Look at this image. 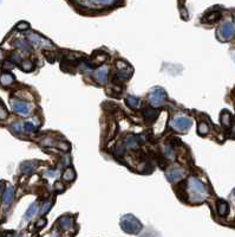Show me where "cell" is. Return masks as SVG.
<instances>
[{"instance_id":"6da1fadb","label":"cell","mask_w":235,"mask_h":237,"mask_svg":"<svg viewBox=\"0 0 235 237\" xmlns=\"http://www.w3.org/2000/svg\"><path fill=\"white\" fill-rule=\"evenodd\" d=\"M188 191L193 195L191 199L195 201H203V196L206 195V186L201 180L196 179L194 177H190L188 179Z\"/></svg>"},{"instance_id":"7a4b0ae2","label":"cell","mask_w":235,"mask_h":237,"mask_svg":"<svg viewBox=\"0 0 235 237\" xmlns=\"http://www.w3.org/2000/svg\"><path fill=\"white\" fill-rule=\"evenodd\" d=\"M121 226L125 232L128 234H137L142 229L141 223L137 220L136 217L131 215H125L121 220Z\"/></svg>"},{"instance_id":"3957f363","label":"cell","mask_w":235,"mask_h":237,"mask_svg":"<svg viewBox=\"0 0 235 237\" xmlns=\"http://www.w3.org/2000/svg\"><path fill=\"white\" fill-rule=\"evenodd\" d=\"M170 126L177 132L186 133L191 127V120L188 118H184V116H177V118H174L171 120Z\"/></svg>"},{"instance_id":"277c9868","label":"cell","mask_w":235,"mask_h":237,"mask_svg":"<svg viewBox=\"0 0 235 237\" xmlns=\"http://www.w3.org/2000/svg\"><path fill=\"white\" fill-rule=\"evenodd\" d=\"M165 100V93L163 89L161 88H155L151 90V93L149 95V102L153 107H159L161 106Z\"/></svg>"},{"instance_id":"5b68a950","label":"cell","mask_w":235,"mask_h":237,"mask_svg":"<svg viewBox=\"0 0 235 237\" xmlns=\"http://www.w3.org/2000/svg\"><path fill=\"white\" fill-rule=\"evenodd\" d=\"M235 32V26L230 22H226L221 25L220 27V36L222 37V39L227 41V39H230L233 35Z\"/></svg>"},{"instance_id":"8992f818","label":"cell","mask_w":235,"mask_h":237,"mask_svg":"<svg viewBox=\"0 0 235 237\" xmlns=\"http://www.w3.org/2000/svg\"><path fill=\"white\" fill-rule=\"evenodd\" d=\"M12 109L19 115H27L30 113V106L23 101H12Z\"/></svg>"},{"instance_id":"52a82bcc","label":"cell","mask_w":235,"mask_h":237,"mask_svg":"<svg viewBox=\"0 0 235 237\" xmlns=\"http://www.w3.org/2000/svg\"><path fill=\"white\" fill-rule=\"evenodd\" d=\"M29 39L35 45H37V46H39V47H43V46H48V45H51V43L48 41H46V39H44L41 36L39 35H37V33H33V32H31L29 35Z\"/></svg>"},{"instance_id":"ba28073f","label":"cell","mask_w":235,"mask_h":237,"mask_svg":"<svg viewBox=\"0 0 235 237\" xmlns=\"http://www.w3.org/2000/svg\"><path fill=\"white\" fill-rule=\"evenodd\" d=\"M94 78L100 84H105L108 82V68L102 66L99 69H97L96 72H94Z\"/></svg>"},{"instance_id":"9c48e42d","label":"cell","mask_w":235,"mask_h":237,"mask_svg":"<svg viewBox=\"0 0 235 237\" xmlns=\"http://www.w3.org/2000/svg\"><path fill=\"white\" fill-rule=\"evenodd\" d=\"M165 176H167V178H168L169 181L175 183V181H178V180L182 179L183 173H182V171L178 170V168H171V170H169V171H167Z\"/></svg>"},{"instance_id":"30bf717a","label":"cell","mask_w":235,"mask_h":237,"mask_svg":"<svg viewBox=\"0 0 235 237\" xmlns=\"http://www.w3.org/2000/svg\"><path fill=\"white\" fill-rule=\"evenodd\" d=\"M142 139H143V138L140 135H129L125 139V146H127V148H129V149H135V148H137V146L140 145Z\"/></svg>"},{"instance_id":"8fae6325","label":"cell","mask_w":235,"mask_h":237,"mask_svg":"<svg viewBox=\"0 0 235 237\" xmlns=\"http://www.w3.org/2000/svg\"><path fill=\"white\" fill-rule=\"evenodd\" d=\"M35 167V162H32V161H25V162H23V164L20 165V171H21V173H24V174H30V173L33 172Z\"/></svg>"},{"instance_id":"7c38bea8","label":"cell","mask_w":235,"mask_h":237,"mask_svg":"<svg viewBox=\"0 0 235 237\" xmlns=\"http://www.w3.org/2000/svg\"><path fill=\"white\" fill-rule=\"evenodd\" d=\"M13 201V189L12 187H7L2 195V203L5 205H10Z\"/></svg>"},{"instance_id":"4fadbf2b","label":"cell","mask_w":235,"mask_h":237,"mask_svg":"<svg viewBox=\"0 0 235 237\" xmlns=\"http://www.w3.org/2000/svg\"><path fill=\"white\" fill-rule=\"evenodd\" d=\"M14 81V77L12 76L11 74H2L0 75V83L4 85V87H7V85H11L12 83Z\"/></svg>"},{"instance_id":"5bb4252c","label":"cell","mask_w":235,"mask_h":237,"mask_svg":"<svg viewBox=\"0 0 235 237\" xmlns=\"http://www.w3.org/2000/svg\"><path fill=\"white\" fill-rule=\"evenodd\" d=\"M35 211H37V203H32V204L30 205L29 209H27V211H26V213H25L24 218L26 219V220L31 219L32 217H33V216H35Z\"/></svg>"},{"instance_id":"9a60e30c","label":"cell","mask_w":235,"mask_h":237,"mask_svg":"<svg viewBox=\"0 0 235 237\" xmlns=\"http://www.w3.org/2000/svg\"><path fill=\"white\" fill-rule=\"evenodd\" d=\"M59 224H60V226H62L63 230H67L71 225V218L70 217H67V216H64V217L60 218Z\"/></svg>"},{"instance_id":"2e32d148","label":"cell","mask_w":235,"mask_h":237,"mask_svg":"<svg viewBox=\"0 0 235 237\" xmlns=\"http://www.w3.org/2000/svg\"><path fill=\"white\" fill-rule=\"evenodd\" d=\"M227 212H228V204L224 201H219V213L221 216H224Z\"/></svg>"},{"instance_id":"e0dca14e","label":"cell","mask_w":235,"mask_h":237,"mask_svg":"<svg viewBox=\"0 0 235 237\" xmlns=\"http://www.w3.org/2000/svg\"><path fill=\"white\" fill-rule=\"evenodd\" d=\"M75 177H76V173H75V171L72 168H67L64 172V174H63V178H64L65 180H69V181H72L75 179Z\"/></svg>"},{"instance_id":"ac0fdd59","label":"cell","mask_w":235,"mask_h":237,"mask_svg":"<svg viewBox=\"0 0 235 237\" xmlns=\"http://www.w3.org/2000/svg\"><path fill=\"white\" fill-rule=\"evenodd\" d=\"M138 99L137 97H134V96H128L127 97V104L130 107V108H137L138 107Z\"/></svg>"},{"instance_id":"d6986e66","label":"cell","mask_w":235,"mask_h":237,"mask_svg":"<svg viewBox=\"0 0 235 237\" xmlns=\"http://www.w3.org/2000/svg\"><path fill=\"white\" fill-rule=\"evenodd\" d=\"M16 45H17L19 49H21V50H24V51H29L30 50V46H29V44L26 43L25 41H16Z\"/></svg>"},{"instance_id":"ffe728a7","label":"cell","mask_w":235,"mask_h":237,"mask_svg":"<svg viewBox=\"0 0 235 237\" xmlns=\"http://www.w3.org/2000/svg\"><path fill=\"white\" fill-rule=\"evenodd\" d=\"M21 68L24 71H32L33 70V63L30 60H24L21 63Z\"/></svg>"},{"instance_id":"44dd1931","label":"cell","mask_w":235,"mask_h":237,"mask_svg":"<svg viewBox=\"0 0 235 237\" xmlns=\"http://www.w3.org/2000/svg\"><path fill=\"white\" fill-rule=\"evenodd\" d=\"M81 70H82L83 72H85V74H90L91 70H92V66L89 64V63H86V62H84V63L81 64Z\"/></svg>"},{"instance_id":"7402d4cb","label":"cell","mask_w":235,"mask_h":237,"mask_svg":"<svg viewBox=\"0 0 235 237\" xmlns=\"http://www.w3.org/2000/svg\"><path fill=\"white\" fill-rule=\"evenodd\" d=\"M164 155L167 157V158H169V159H171V160L175 159V154H174V152H173V149H171V148L169 147V146L164 148Z\"/></svg>"},{"instance_id":"603a6c76","label":"cell","mask_w":235,"mask_h":237,"mask_svg":"<svg viewBox=\"0 0 235 237\" xmlns=\"http://www.w3.org/2000/svg\"><path fill=\"white\" fill-rule=\"evenodd\" d=\"M23 128L25 132H27V133H30V132H33V130L35 129V124L32 123V122H25L23 126Z\"/></svg>"},{"instance_id":"cb8c5ba5","label":"cell","mask_w":235,"mask_h":237,"mask_svg":"<svg viewBox=\"0 0 235 237\" xmlns=\"http://www.w3.org/2000/svg\"><path fill=\"white\" fill-rule=\"evenodd\" d=\"M208 133V126L206 123H200L199 124V134L201 135H206Z\"/></svg>"},{"instance_id":"d4e9b609","label":"cell","mask_w":235,"mask_h":237,"mask_svg":"<svg viewBox=\"0 0 235 237\" xmlns=\"http://www.w3.org/2000/svg\"><path fill=\"white\" fill-rule=\"evenodd\" d=\"M219 17H220V13H219V12H213L210 14H208L207 22H215L216 19H219Z\"/></svg>"},{"instance_id":"484cf974","label":"cell","mask_w":235,"mask_h":237,"mask_svg":"<svg viewBox=\"0 0 235 237\" xmlns=\"http://www.w3.org/2000/svg\"><path fill=\"white\" fill-rule=\"evenodd\" d=\"M6 118H7V110L5 107L2 106V102L0 101V120H4Z\"/></svg>"},{"instance_id":"4316f807","label":"cell","mask_w":235,"mask_h":237,"mask_svg":"<svg viewBox=\"0 0 235 237\" xmlns=\"http://www.w3.org/2000/svg\"><path fill=\"white\" fill-rule=\"evenodd\" d=\"M51 204H52L51 201H46V203H45V204L41 206V210L39 211V213H40V215H44V213H46L47 211L50 210V207H51Z\"/></svg>"},{"instance_id":"83f0119b","label":"cell","mask_w":235,"mask_h":237,"mask_svg":"<svg viewBox=\"0 0 235 237\" xmlns=\"http://www.w3.org/2000/svg\"><path fill=\"white\" fill-rule=\"evenodd\" d=\"M229 114H223L222 116H221V121H222V123L224 126H228L229 124Z\"/></svg>"},{"instance_id":"f1b7e54d","label":"cell","mask_w":235,"mask_h":237,"mask_svg":"<svg viewBox=\"0 0 235 237\" xmlns=\"http://www.w3.org/2000/svg\"><path fill=\"white\" fill-rule=\"evenodd\" d=\"M17 29L18 30H27V29H30V25L27 23H25V22H21V23H19L17 25Z\"/></svg>"},{"instance_id":"f546056e","label":"cell","mask_w":235,"mask_h":237,"mask_svg":"<svg viewBox=\"0 0 235 237\" xmlns=\"http://www.w3.org/2000/svg\"><path fill=\"white\" fill-rule=\"evenodd\" d=\"M12 129L14 130L16 133H20V132H21L24 128L21 127V126H20V123H14L13 126H12Z\"/></svg>"},{"instance_id":"4dcf8cb0","label":"cell","mask_w":235,"mask_h":237,"mask_svg":"<svg viewBox=\"0 0 235 237\" xmlns=\"http://www.w3.org/2000/svg\"><path fill=\"white\" fill-rule=\"evenodd\" d=\"M122 151H123V145H122V142H118V145L116 146V148H115V153L121 154Z\"/></svg>"},{"instance_id":"1f68e13d","label":"cell","mask_w":235,"mask_h":237,"mask_svg":"<svg viewBox=\"0 0 235 237\" xmlns=\"http://www.w3.org/2000/svg\"><path fill=\"white\" fill-rule=\"evenodd\" d=\"M45 224H46V219H40V220L37 223V226H38V228H43Z\"/></svg>"},{"instance_id":"d6a6232c","label":"cell","mask_w":235,"mask_h":237,"mask_svg":"<svg viewBox=\"0 0 235 237\" xmlns=\"http://www.w3.org/2000/svg\"><path fill=\"white\" fill-rule=\"evenodd\" d=\"M56 189L57 190L59 189V191H64L65 187H64V185H63L62 183H56Z\"/></svg>"},{"instance_id":"836d02e7","label":"cell","mask_w":235,"mask_h":237,"mask_svg":"<svg viewBox=\"0 0 235 237\" xmlns=\"http://www.w3.org/2000/svg\"><path fill=\"white\" fill-rule=\"evenodd\" d=\"M5 185H6V184L4 183V181H1V183H0V196L4 195V192H5V190H4Z\"/></svg>"},{"instance_id":"e575fe53","label":"cell","mask_w":235,"mask_h":237,"mask_svg":"<svg viewBox=\"0 0 235 237\" xmlns=\"http://www.w3.org/2000/svg\"><path fill=\"white\" fill-rule=\"evenodd\" d=\"M0 59H1V51H0Z\"/></svg>"},{"instance_id":"d590c367","label":"cell","mask_w":235,"mask_h":237,"mask_svg":"<svg viewBox=\"0 0 235 237\" xmlns=\"http://www.w3.org/2000/svg\"><path fill=\"white\" fill-rule=\"evenodd\" d=\"M14 237H19V236H14Z\"/></svg>"}]
</instances>
